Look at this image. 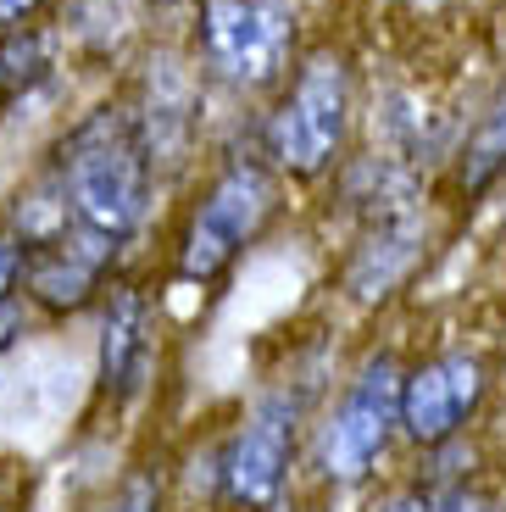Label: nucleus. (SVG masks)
<instances>
[{
  "label": "nucleus",
  "mask_w": 506,
  "mask_h": 512,
  "mask_svg": "<svg viewBox=\"0 0 506 512\" xmlns=\"http://www.w3.org/2000/svg\"><path fill=\"white\" fill-rule=\"evenodd\" d=\"M45 167L62 184L67 212H73L78 229L106 240L112 251L134 245V234L151 218L156 173H151V156H145L140 128H134L123 101L89 106L84 117H73L56 134Z\"/></svg>",
  "instance_id": "nucleus-1"
},
{
  "label": "nucleus",
  "mask_w": 506,
  "mask_h": 512,
  "mask_svg": "<svg viewBox=\"0 0 506 512\" xmlns=\"http://www.w3.org/2000/svg\"><path fill=\"white\" fill-rule=\"evenodd\" d=\"M273 212H279V179H273V167L256 162V156L223 162L212 173V184L201 190V201H195L184 234H178L173 273L184 284L223 279L240 262L245 245L273 223Z\"/></svg>",
  "instance_id": "nucleus-2"
},
{
  "label": "nucleus",
  "mask_w": 506,
  "mask_h": 512,
  "mask_svg": "<svg viewBox=\"0 0 506 512\" xmlns=\"http://www.w3.org/2000/svg\"><path fill=\"white\" fill-rule=\"evenodd\" d=\"M351 134V62L340 51H312L295 67L284 101L267 117V156L290 179H323Z\"/></svg>",
  "instance_id": "nucleus-3"
},
{
  "label": "nucleus",
  "mask_w": 506,
  "mask_h": 512,
  "mask_svg": "<svg viewBox=\"0 0 506 512\" xmlns=\"http://www.w3.org/2000/svg\"><path fill=\"white\" fill-rule=\"evenodd\" d=\"M401 435V357L367 351L345 379L334 412L317 429V474L323 485H367Z\"/></svg>",
  "instance_id": "nucleus-4"
},
{
  "label": "nucleus",
  "mask_w": 506,
  "mask_h": 512,
  "mask_svg": "<svg viewBox=\"0 0 506 512\" xmlns=\"http://www.w3.org/2000/svg\"><path fill=\"white\" fill-rule=\"evenodd\" d=\"M295 34L290 0H201L195 12V51L240 95H267L290 78Z\"/></svg>",
  "instance_id": "nucleus-5"
},
{
  "label": "nucleus",
  "mask_w": 506,
  "mask_h": 512,
  "mask_svg": "<svg viewBox=\"0 0 506 512\" xmlns=\"http://www.w3.org/2000/svg\"><path fill=\"white\" fill-rule=\"evenodd\" d=\"M301 418H306V390H295V384L267 390L240 412L223 457H217V485H223V501L234 512H279L295 474Z\"/></svg>",
  "instance_id": "nucleus-6"
},
{
  "label": "nucleus",
  "mask_w": 506,
  "mask_h": 512,
  "mask_svg": "<svg viewBox=\"0 0 506 512\" xmlns=\"http://www.w3.org/2000/svg\"><path fill=\"white\" fill-rule=\"evenodd\" d=\"M162 362V323L145 284L117 273L95 307V401L106 412H128L151 390Z\"/></svg>",
  "instance_id": "nucleus-7"
},
{
  "label": "nucleus",
  "mask_w": 506,
  "mask_h": 512,
  "mask_svg": "<svg viewBox=\"0 0 506 512\" xmlns=\"http://www.w3.org/2000/svg\"><path fill=\"white\" fill-rule=\"evenodd\" d=\"M490 396V362L468 346L434 351L401 368V440L418 451H440L462 440Z\"/></svg>",
  "instance_id": "nucleus-8"
},
{
  "label": "nucleus",
  "mask_w": 506,
  "mask_h": 512,
  "mask_svg": "<svg viewBox=\"0 0 506 512\" xmlns=\"http://www.w3.org/2000/svg\"><path fill=\"white\" fill-rule=\"evenodd\" d=\"M123 251H112L106 240L73 229H62L56 240L23 251V312L45 323H67L101 307L106 284L117 279Z\"/></svg>",
  "instance_id": "nucleus-9"
},
{
  "label": "nucleus",
  "mask_w": 506,
  "mask_h": 512,
  "mask_svg": "<svg viewBox=\"0 0 506 512\" xmlns=\"http://www.w3.org/2000/svg\"><path fill=\"white\" fill-rule=\"evenodd\" d=\"M134 128H140V145L151 156V173H173L195 145V123H201V84H195L190 62L173 51L151 56V73H145L140 101L128 106Z\"/></svg>",
  "instance_id": "nucleus-10"
},
{
  "label": "nucleus",
  "mask_w": 506,
  "mask_h": 512,
  "mask_svg": "<svg viewBox=\"0 0 506 512\" xmlns=\"http://www.w3.org/2000/svg\"><path fill=\"white\" fill-rule=\"evenodd\" d=\"M418 256H423V218L412 212V206H406V212H390V218H373L367 240L356 245L351 268H345V290H351V301H362V307L390 301L395 284L412 273Z\"/></svg>",
  "instance_id": "nucleus-11"
},
{
  "label": "nucleus",
  "mask_w": 506,
  "mask_h": 512,
  "mask_svg": "<svg viewBox=\"0 0 506 512\" xmlns=\"http://www.w3.org/2000/svg\"><path fill=\"white\" fill-rule=\"evenodd\" d=\"M67 67V45L56 23H17L0 34V117L17 112L23 101L45 95Z\"/></svg>",
  "instance_id": "nucleus-12"
},
{
  "label": "nucleus",
  "mask_w": 506,
  "mask_h": 512,
  "mask_svg": "<svg viewBox=\"0 0 506 512\" xmlns=\"http://www.w3.org/2000/svg\"><path fill=\"white\" fill-rule=\"evenodd\" d=\"M145 0H62L56 12V34H62L67 51L84 56H112L123 51V39L134 34Z\"/></svg>",
  "instance_id": "nucleus-13"
},
{
  "label": "nucleus",
  "mask_w": 506,
  "mask_h": 512,
  "mask_svg": "<svg viewBox=\"0 0 506 512\" xmlns=\"http://www.w3.org/2000/svg\"><path fill=\"white\" fill-rule=\"evenodd\" d=\"M501 173H506V90L495 95L490 112L473 123L468 145H462V162H456V179H462V190H468V195L490 190Z\"/></svg>",
  "instance_id": "nucleus-14"
},
{
  "label": "nucleus",
  "mask_w": 506,
  "mask_h": 512,
  "mask_svg": "<svg viewBox=\"0 0 506 512\" xmlns=\"http://www.w3.org/2000/svg\"><path fill=\"white\" fill-rule=\"evenodd\" d=\"M89 512H162V468H134L123 485H112Z\"/></svg>",
  "instance_id": "nucleus-15"
},
{
  "label": "nucleus",
  "mask_w": 506,
  "mask_h": 512,
  "mask_svg": "<svg viewBox=\"0 0 506 512\" xmlns=\"http://www.w3.org/2000/svg\"><path fill=\"white\" fill-rule=\"evenodd\" d=\"M23 307V245L0 229V312Z\"/></svg>",
  "instance_id": "nucleus-16"
},
{
  "label": "nucleus",
  "mask_w": 506,
  "mask_h": 512,
  "mask_svg": "<svg viewBox=\"0 0 506 512\" xmlns=\"http://www.w3.org/2000/svg\"><path fill=\"white\" fill-rule=\"evenodd\" d=\"M373 512H434V490L423 485V479H406V485H390L379 501H373Z\"/></svg>",
  "instance_id": "nucleus-17"
},
{
  "label": "nucleus",
  "mask_w": 506,
  "mask_h": 512,
  "mask_svg": "<svg viewBox=\"0 0 506 512\" xmlns=\"http://www.w3.org/2000/svg\"><path fill=\"white\" fill-rule=\"evenodd\" d=\"M434 512H501V501L479 485H451L434 496Z\"/></svg>",
  "instance_id": "nucleus-18"
},
{
  "label": "nucleus",
  "mask_w": 506,
  "mask_h": 512,
  "mask_svg": "<svg viewBox=\"0 0 506 512\" xmlns=\"http://www.w3.org/2000/svg\"><path fill=\"white\" fill-rule=\"evenodd\" d=\"M28 507H34L28 474H0V512H28Z\"/></svg>",
  "instance_id": "nucleus-19"
},
{
  "label": "nucleus",
  "mask_w": 506,
  "mask_h": 512,
  "mask_svg": "<svg viewBox=\"0 0 506 512\" xmlns=\"http://www.w3.org/2000/svg\"><path fill=\"white\" fill-rule=\"evenodd\" d=\"M45 6H51V0H0V34H6V28H17V23H34Z\"/></svg>",
  "instance_id": "nucleus-20"
},
{
  "label": "nucleus",
  "mask_w": 506,
  "mask_h": 512,
  "mask_svg": "<svg viewBox=\"0 0 506 512\" xmlns=\"http://www.w3.org/2000/svg\"><path fill=\"white\" fill-rule=\"evenodd\" d=\"M151 6H173V0H151Z\"/></svg>",
  "instance_id": "nucleus-21"
}]
</instances>
